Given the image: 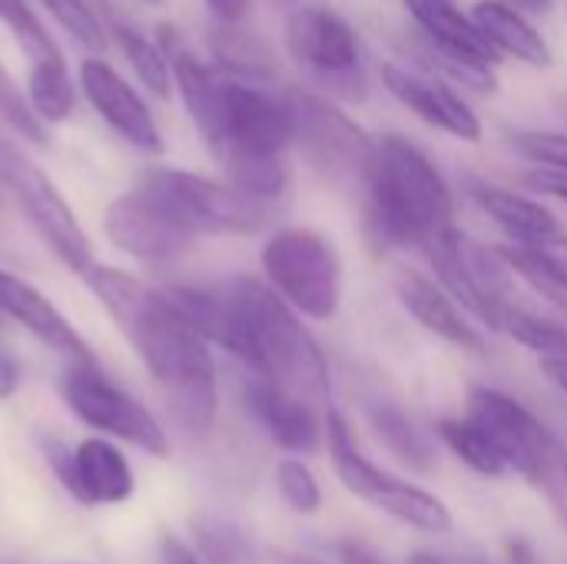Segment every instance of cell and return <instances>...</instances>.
<instances>
[{
    "mask_svg": "<svg viewBox=\"0 0 567 564\" xmlns=\"http://www.w3.org/2000/svg\"><path fill=\"white\" fill-rule=\"evenodd\" d=\"M512 7H528V10H542V7H548L551 0H508Z\"/></svg>",
    "mask_w": 567,
    "mask_h": 564,
    "instance_id": "obj_45",
    "label": "cell"
},
{
    "mask_svg": "<svg viewBox=\"0 0 567 564\" xmlns=\"http://www.w3.org/2000/svg\"><path fill=\"white\" fill-rule=\"evenodd\" d=\"M286 564H322V562H312V558H289Z\"/></svg>",
    "mask_w": 567,
    "mask_h": 564,
    "instance_id": "obj_46",
    "label": "cell"
},
{
    "mask_svg": "<svg viewBox=\"0 0 567 564\" xmlns=\"http://www.w3.org/2000/svg\"><path fill=\"white\" fill-rule=\"evenodd\" d=\"M382 83L402 106H409L429 126H435V130H442V133H449L455 140H465V143L482 140L478 113L442 76L425 73V70H409V66H399V63H385L382 66Z\"/></svg>",
    "mask_w": 567,
    "mask_h": 564,
    "instance_id": "obj_16",
    "label": "cell"
},
{
    "mask_svg": "<svg viewBox=\"0 0 567 564\" xmlns=\"http://www.w3.org/2000/svg\"><path fill=\"white\" fill-rule=\"evenodd\" d=\"M86 3H90V7H96V3H103V7H106L110 0H86Z\"/></svg>",
    "mask_w": 567,
    "mask_h": 564,
    "instance_id": "obj_47",
    "label": "cell"
},
{
    "mask_svg": "<svg viewBox=\"0 0 567 564\" xmlns=\"http://www.w3.org/2000/svg\"><path fill=\"white\" fill-rule=\"evenodd\" d=\"M272 3H296V0H272Z\"/></svg>",
    "mask_w": 567,
    "mask_h": 564,
    "instance_id": "obj_49",
    "label": "cell"
},
{
    "mask_svg": "<svg viewBox=\"0 0 567 564\" xmlns=\"http://www.w3.org/2000/svg\"><path fill=\"white\" fill-rule=\"evenodd\" d=\"M282 103L289 113L292 146L316 173L336 183L342 180L365 183L375 156V140L346 110L302 86H289L282 93Z\"/></svg>",
    "mask_w": 567,
    "mask_h": 564,
    "instance_id": "obj_8",
    "label": "cell"
},
{
    "mask_svg": "<svg viewBox=\"0 0 567 564\" xmlns=\"http://www.w3.org/2000/svg\"><path fill=\"white\" fill-rule=\"evenodd\" d=\"M402 3L412 13L415 27L422 30L429 50L465 60V63L492 66V70L502 63L498 50L478 30L472 13L455 7V0H402Z\"/></svg>",
    "mask_w": 567,
    "mask_h": 564,
    "instance_id": "obj_21",
    "label": "cell"
},
{
    "mask_svg": "<svg viewBox=\"0 0 567 564\" xmlns=\"http://www.w3.org/2000/svg\"><path fill=\"white\" fill-rule=\"evenodd\" d=\"M203 3L219 17V23H239V17L249 7V0H203Z\"/></svg>",
    "mask_w": 567,
    "mask_h": 564,
    "instance_id": "obj_40",
    "label": "cell"
},
{
    "mask_svg": "<svg viewBox=\"0 0 567 564\" xmlns=\"http://www.w3.org/2000/svg\"><path fill=\"white\" fill-rule=\"evenodd\" d=\"M286 47L289 57L322 80L332 93L362 100V43L355 27L332 7L306 3L286 17Z\"/></svg>",
    "mask_w": 567,
    "mask_h": 564,
    "instance_id": "obj_12",
    "label": "cell"
},
{
    "mask_svg": "<svg viewBox=\"0 0 567 564\" xmlns=\"http://www.w3.org/2000/svg\"><path fill=\"white\" fill-rule=\"evenodd\" d=\"M502 259L508 263L512 273H538L551 283L567 286V236H558L542 246H502Z\"/></svg>",
    "mask_w": 567,
    "mask_h": 564,
    "instance_id": "obj_32",
    "label": "cell"
},
{
    "mask_svg": "<svg viewBox=\"0 0 567 564\" xmlns=\"http://www.w3.org/2000/svg\"><path fill=\"white\" fill-rule=\"evenodd\" d=\"M0 319H13L47 349L63 352L70 362H96L86 339L70 326V319L27 279L0 269Z\"/></svg>",
    "mask_w": 567,
    "mask_h": 564,
    "instance_id": "obj_18",
    "label": "cell"
},
{
    "mask_svg": "<svg viewBox=\"0 0 567 564\" xmlns=\"http://www.w3.org/2000/svg\"><path fill=\"white\" fill-rule=\"evenodd\" d=\"M80 90L116 136H123L140 153H163V133L146 100L110 63L86 57L80 63Z\"/></svg>",
    "mask_w": 567,
    "mask_h": 564,
    "instance_id": "obj_17",
    "label": "cell"
},
{
    "mask_svg": "<svg viewBox=\"0 0 567 564\" xmlns=\"http://www.w3.org/2000/svg\"><path fill=\"white\" fill-rule=\"evenodd\" d=\"M27 100H30V106L40 116L43 126L60 123V120H66L73 113L76 86H73V76H70L63 57L33 63L30 80H27Z\"/></svg>",
    "mask_w": 567,
    "mask_h": 564,
    "instance_id": "obj_26",
    "label": "cell"
},
{
    "mask_svg": "<svg viewBox=\"0 0 567 564\" xmlns=\"http://www.w3.org/2000/svg\"><path fill=\"white\" fill-rule=\"evenodd\" d=\"M468 419L485 429L492 445L498 449L508 472L522 475L532 485L551 482V469L558 459V445L551 432L528 412L518 399L498 389H472Z\"/></svg>",
    "mask_w": 567,
    "mask_h": 564,
    "instance_id": "obj_13",
    "label": "cell"
},
{
    "mask_svg": "<svg viewBox=\"0 0 567 564\" xmlns=\"http://www.w3.org/2000/svg\"><path fill=\"white\" fill-rule=\"evenodd\" d=\"M409 564H452L449 558H439V555H432V552H415Z\"/></svg>",
    "mask_w": 567,
    "mask_h": 564,
    "instance_id": "obj_44",
    "label": "cell"
},
{
    "mask_svg": "<svg viewBox=\"0 0 567 564\" xmlns=\"http://www.w3.org/2000/svg\"><path fill=\"white\" fill-rule=\"evenodd\" d=\"M236 316V349L252 379L272 382L306 402H329V362L299 312L262 279L239 276L226 286Z\"/></svg>",
    "mask_w": 567,
    "mask_h": 564,
    "instance_id": "obj_3",
    "label": "cell"
},
{
    "mask_svg": "<svg viewBox=\"0 0 567 564\" xmlns=\"http://www.w3.org/2000/svg\"><path fill=\"white\" fill-rule=\"evenodd\" d=\"M86 286L143 359L176 425L193 435L209 432L219 409L209 342L179 319L163 289H150L123 269L96 266Z\"/></svg>",
    "mask_w": 567,
    "mask_h": 564,
    "instance_id": "obj_2",
    "label": "cell"
},
{
    "mask_svg": "<svg viewBox=\"0 0 567 564\" xmlns=\"http://www.w3.org/2000/svg\"><path fill=\"white\" fill-rule=\"evenodd\" d=\"M565 475H567V465H565Z\"/></svg>",
    "mask_w": 567,
    "mask_h": 564,
    "instance_id": "obj_50",
    "label": "cell"
},
{
    "mask_svg": "<svg viewBox=\"0 0 567 564\" xmlns=\"http://www.w3.org/2000/svg\"><path fill=\"white\" fill-rule=\"evenodd\" d=\"M475 564H478V562H475Z\"/></svg>",
    "mask_w": 567,
    "mask_h": 564,
    "instance_id": "obj_51",
    "label": "cell"
},
{
    "mask_svg": "<svg viewBox=\"0 0 567 564\" xmlns=\"http://www.w3.org/2000/svg\"><path fill=\"white\" fill-rule=\"evenodd\" d=\"M0 120L20 133L23 140L43 146L47 143V126L40 123V116L33 113L30 100H27V90H20V83L10 76V70L0 63Z\"/></svg>",
    "mask_w": 567,
    "mask_h": 564,
    "instance_id": "obj_33",
    "label": "cell"
},
{
    "mask_svg": "<svg viewBox=\"0 0 567 564\" xmlns=\"http://www.w3.org/2000/svg\"><path fill=\"white\" fill-rule=\"evenodd\" d=\"M532 189H538V193H545V196H555V199H561L567 203V173H555V170H535V173H528V180H525Z\"/></svg>",
    "mask_w": 567,
    "mask_h": 564,
    "instance_id": "obj_38",
    "label": "cell"
},
{
    "mask_svg": "<svg viewBox=\"0 0 567 564\" xmlns=\"http://www.w3.org/2000/svg\"><path fill=\"white\" fill-rule=\"evenodd\" d=\"M276 489H279L282 502L299 515H316L322 505V489H319L312 469L299 459H282L276 465Z\"/></svg>",
    "mask_w": 567,
    "mask_h": 564,
    "instance_id": "obj_34",
    "label": "cell"
},
{
    "mask_svg": "<svg viewBox=\"0 0 567 564\" xmlns=\"http://www.w3.org/2000/svg\"><path fill=\"white\" fill-rule=\"evenodd\" d=\"M439 439L449 445L452 455H458L472 472L485 475V479H502L508 475L498 449L492 445V439L485 435V429L478 422H472L468 416L465 419H442L439 422Z\"/></svg>",
    "mask_w": 567,
    "mask_h": 564,
    "instance_id": "obj_28",
    "label": "cell"
},
{
    "mask_svg": "<svg viewBox=\"0 0 567 564\" xmlns=\"http://www.w3.org/2000/svg\"><path fill=\"white\" fill-rule=\"evenodd\" d=\"M266 283L306 319H332L342 299V263L316 229H279L259 253Z\"/></svg>",
    "mask_w": 567,
    "mask_h": 564,
    "instance_id": "obj_7",
    "label": "cell"
},
{
    "mask_svg": "<svg viewBox=\"0 0 567 564\" xmlns=\"http://www.w3.org/2000/svg\"><path fill=\"white\" fill-rule=\"evenodd\" d=\"M143 3H150V7H159L163 0H143Z\"/></svg>",
    "mask_w": 567,
    "mask_h": 564,
    "instance_id": "obj_48",
    "label": "cell"
},
{
    "mask_svg": "<svg viewBox=\"0 0 567 564\" xmlns=\"http://www.w3.org/2000/svg\"><path fill=\"white\" fill-rule=\"evenodd\" d=\"M468 193L478 203V209L488 213V219L505 229L512 246H542V243L565 236L558 216L532 196H522L515 189L482 183V180H472Z\"/></svg>",
    "mask_w": 567,
    "mask_h": 564,
    "instance_id": "obj_22",
    "label": "cell"
},
{
    "mask_svg": "<svg viewBox=\"0 0 567 564\" xmlns=\"http://www.w3.org/2000/svg\"><path fill=\"white\" fill-rule=\"evenodd\" d=\"M20 382H23V366H20V359H17L10 349L0 346V402H3V399H13L17 389H20Z\"/></svg>",
    "mask_w": 567,
    "mask_h": 564,
    "instance_id": "obj_37",
    "label": "cell"
},
{
    "mask_svg": "<svg viewBox=\"0 0 567 564\" xmlns=\"http://www.w3.org/2000/svg\"><path fill=\"white\" fill-rule=\"evenodd\" d=\"M246 409L256 419V425L286 452L309 455L319 449L322 422L316 419L312 406L272 382L249 379L246 386Z\"/></svg>",
    "mask_w": 567,
    "mask_h": 564,
    "instance_id": "obj_20",
    "label": "cell"
},
{
    "mask_svg": "<svg viewBox=\"0 0 567 564\" xmlns=\"http://www.w3.org/2000/svg\"><path fill=\"white\" fill-rule=\"evenodd\" d=\"M542 369L561 392H567V359H542Z\"/></svg>",
    "mask_w": 567,
    "mask_h": 564,
    "instance_id": "obj_42",
    "label": "cell"
},
{
    "mask_svg": "<svg viewBox=\"0 0 567 564\" xmlns=\"http://www.w3.org/2000/svg\"><path fill=\"white\" fill-rule=\"evenodd\" d=\"M0 23L17 37V43L23 47V53H27L33 63L63 57V53L56 50L50 30L40 23V17L30 10L27 0H0Z\"/></svg>",
    "mask_w": 567,
    "mask_h": 564,
    "instance_id": "obj_31",
    "label": "cell"
},
{
    "mask_svg": "<svg viewBox=\"0 0 567 564\" xmlns=\"http://www.w3.org/2000/svg\"><path fill=\"white\" fill-rule=\"evenodd\" d=\"M322 435H326L336 475L342 479V485L355 499L369 502L372 509H379V512H385V515H392V519H399L419 532L442 535L452 529V512L442 499H435L432 492H425L412 482H402V479L382 472L375 462H369L359 452L352 429L336 406H329L322 416Z\"/></svg>",
    "mask_w": 567,
    "mask_h": 564,
    "instance_id": "obj_6",
    "label": "cell"
},
{
    "mask_svg": "<svg viewBox=\"0 0 567 564\" xmlns=\"http://www.w3.org/2000/svg\"><path fill=\"white\" fill-rule=\"evenodd\" d=\"M508 564H538L528 542H512L508 545Z\"/></svg>",
    "mask_w": 567,
    "mask_h": 564,
    "instance_id": "obj_43",
    "label": "cell"
},
{
    "mask_svg": "<svg viewBox=\"0 0 567 564\" xmlns=\"http://www.w3.org/2000/svg\"><path fill=\"white\" fill-rule=\"evenodd\" d=\"M369 422L375 439L412 472H432L435 469V445L429 442V435L395 406L379 402L369 409Z\"/></svg>",
    "mask_w": 567,
    "mask_h": 564,
    "instance_id": "obj_25",
    "label": "cell"
},
{
    "mask_svg": "<svg viewBox=\"0 0 567 564\" xmlns=\"http://www.w3.org/2000/svg\"><path fill=\"white\" fill-rule=\"evenodd\" d=\"M159 564H203V558L176 535H163L159 539Z\"/></svg>",
    "mask_w": 567,
    "mask_h": 564,
    "instance_id": "obj_39",
    "label": "cell"
},
{
    "mask_svg": "<svg viewBox=\"0 0 567 564\" xmlns=\"http://www.w3.org/2000/svg\"><path fill=\"white\" fill-rule=\"evenodd\" d=\"M43 452L60 485L80 505H120L136 492L126 455L103 435L83 439L76 445H66L63 439H47Z\"/></svg>",
    "mask_w": 567,
    "mask_h": 564,
    "instance_id": "obj_14",
    "label": "cell"
},
{
    "mask_svg": "<svg viewBox=\"0 0 567 564\" xmlns=\"http://www.w3.org/2000/svg\"><path fill=\"white\" fill-rule=\"evenodd\" d=\"M392 283H395L399 302L409 309V316L422 329H429L432 336L452 342L455 349H465V352H475V356L485 352V336L475 329V322H468L465 309L435 279L422 276L419 269H395Z\"/></svg>",
    "mask_w": 567,
    "mask_h": 564,
    "instance_id": "obj_19",
    "label": "cell"
},
{
    "mask_svg": "<svg viewBox=\"0 0 567 564\" xmlns=\"http://www.w3.org/2000/svg\"><path fill=\"white\" fill-rule=\"evenodd\" d=\"M193 539L203 564H262L252 539L223 515L193 519Z\"/></svg>",
    "mask_w": 567,
    "mask_h": 564,
    "instance_id": "obj_27",
    "label": "cell"
},
{
    "mask_svg": "<svg viewBox=\"0 0 567 564\" xmlns=\"http://www.w3.org/2000/svg\"><path fill=\"white\" fill-rule=\"evenodd\" d=\"M336 552H339V562L342 564H389L382 562L375 552H369L365 545H355V542H342Z\"/></svg>",
    "mask_w": 567,
    "mask_h": 564,
    "instance_id": "obj_41",
    "label": "cell"
},
{
    "mask_svg": "<svg viewBox=\"0 0 567 564\" xmlns=\"http://www.w3.org/2000/svg\"><path fill=\"white\" fill-rule=\"evenodd\" d=\"M512 146L538 163V170H555L567 173V133H551V130H512L508 133Z\"/></svg>",
    "mask_w": 567,
    "mask_h": 564,
    "instance_id": "obj_36",
    "label": "cell"
},
{
    "mask_svg": "<svg viewBox=\"0 0 567 564\" xmlns=\"http://www.w3.org/2000/svg\"><path fill=\"white\" fill-rule=\"evenodd\" d=\"M209 50H213L216 70L239 83L256 86V83L276 80V73H279V60H276L272 47L239 23H216L209 33Z\"/></svg>",
    "mask_w": 567,
    "mask_h": 564,
    "instance_id": "obj_24",
    "label": "cell"
},
{
    "mask_svg": "<svg viewBox=\"0 0 567 564\" xmlns=\"http://www.w3.org/2000/svg\"><path fill=\"white\" fill-rule=\"evenodd\" d=\"M472 20L478 23V30L488 37V43L498 50L502 60L512 57L538 70H548L555 63V53L542 37V30L508 0H478L472 7Z\"/></svg>",
    "mask_w": 567,
    "mask_h": 564,
    "instance_id": "obj_23",
    "label": "cell"
},
{
    "mask_svg": "<svg viewBox=\"0 0 567 564\" xmlns=\"http://www.w3.org/2000/svg\"><path fill=\"white\" fill-rule=\"evenodd\" d=\"M179 229L196 236H246L269 223V203L246 196L243 189L173 166H153L140 186Z\"/></svg>",
    "mask_w": 567,
    "mask_h": 564,
    "instance_id": "obj_5",
    "label": "cell"
},
{
    "mask_svg": "<svg viewBox=\"0 0 567 564\" xmlns=\"http://www.w3.org/2000/svg\"><path fill=\"white\" fill-rule=\"evenodd\" d=\"M498 329H505L515 342H522L525 349L538 352L542 359H567V326L565 322H555V319H545V316H535L528 309H518V306H505L502 309V322Z\"/></svg>",
    "mask_w": 567,
    "mask_h": 564,
    "instance_id": "obj_30",
    "label": "cell"
},
{
    "mask_svg": "<svg viewBox=\"0 0 567 564\" xmlns=\"http://www.w3.org/2000/svg\"><path fill=\"white\" fill-rule=\"evenodd\" d=\"M40 3L53 13V20H56L80 47H86V50H103V47H106V30H103V23L96 20L93 7H90L86 0H40Z\"/></svg>",
    "mask_w": 567,
    "mask_h": 564,
    "instance_id": "obj_35",
    "label": "cell"
},
{
    "mask_svg": "<svg viewBox=\"0 0 567 564\" xmlns=\"http://www.w3.org/2000/svg\"><path fill=\"white\" fill-rule=\"evenodd\" d=\"M173 83L229 186L262 203L279 199L289 186L286 150L292 146L282 96L239 83L193 53L173 60Z\"/></svg>",
    "mask_w": 567,
    "mask_h": 564,
    "instance_id": "obj_1",
    "label": "cell"
},
{
    "mask_svg": "<svg viewBox=\"0 0 567 564\" xmlns=\"http://www.w3.org/2000/svg\"><path fill=\"white\" fill-rule=\"evenodd\" d=\"M60 392L70 412L103 439H120L156 459L169 455V435L153 419V412L123 392L96 362H70L63 369Z\"/></svg>",
    "mask_w": 567,
    "mask_h": 564,
    "instance_id": "obj_10",
    "label": "cell"
},
{
    "mask_svg": "<svg viewBox=\"0 0 567 564\" xmlns=\"http://www.w3.org/2000/svg\"><path fill=\"white\" fill-rule=\"evenodd\" d=\"M365 229L379 246H422L455 226L452 189L435 163L412 140L385 133L365 176Z\"/></svg>",
    "mask_w": 567,
    "mask_h": 564,
    "instance_id": "obj_4",
    "label": "cell"
},
{
    "mask_svg": "<svg viewBox=\"0 0 567 564\" xmlns=\"http://www.w3.org/2000/svg\"><path fill=\"white\" fill-rule=\"evenodd\" d=\"M113 33H116V43H120L123 57H126L130 66L136 70L140 83H143L153 96L166 100L169 90H173V63H169V57L159 50V43H156L153 37H146L143 30L126 27V23H116Z\"/></svg>",
    "mask_w": 567,
    "mask_h": 564,
    "instance_id": "obj_29",
    "label": "cell"
},
{
    "mask_svg": "<svg viewBox=\"0 0 567 564\" xmlns=\"http://www.w3.org/2000/svg\"><path fill=\"white\" fill-rule=\"evenodd\" d=\"M419 249L432 263L439 286L465 312L498 329L502 309L508 306V273H512L502 253L472 243L458 226L429 236Z\"/></svg>",
    "mask_w": 567,
    "mask_h": 564,
    "instance_id": "obj_11",
    "label": "cell"
},
{
    "mask_svg": "<svg viewBox=\"0 0 567 564\" xmlns=\"http://www.w3.org/2000/svg\"><path fill=\"white\" fill-rule=\"evenodd\" d=\"M103 229L110 236V243L140 259V263H173L179 259L193 236L186 229H179L150 196H143L140 189L116 196L106 206L103 216Z\"/></svg>",
    "mask_w": 567,
    "mask_h": 564,
    "instance_id": "obj_15",
    "label": "cell"
},
{
    "mask_svg": "<svg viewBox=\"0 0 567 564\" xmlns=\"http://www.w3.org/2000/svg\"><path fill=\"white\" fill-rule=\"evenodd\" d=\"M0 180L10 186L17 196L23 216L43 239V246L80 279H90L93 269L100 266L93 256V243L86 229L80 226L76 213L63 199V193L50 183V176L23 156L7 136H0Z\"/></svg>",
    "mask_w": 567,
    "mask_h": 564,
    "instance_id": "obj_9",
    "label": "cell"
}]
</instances>
